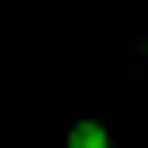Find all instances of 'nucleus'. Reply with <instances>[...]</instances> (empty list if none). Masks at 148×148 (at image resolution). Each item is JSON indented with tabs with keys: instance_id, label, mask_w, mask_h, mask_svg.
<instances>
[{
	"instance_id": "f257e3e1",
	"label": "nucleus",
	"mask_w": 148,
	"mask_h": 148,
	"mask_svg": "<svg viewBox=\"0 0 148 148\" xmlns=\"http://www.w3.org/2000/svg\"><path fill=\"white\" fill-rule=\"evenodd\" d=\"M70 148H113V131H105V122L87 113V122H70Z\"/></svg>"
}]
</instances>
